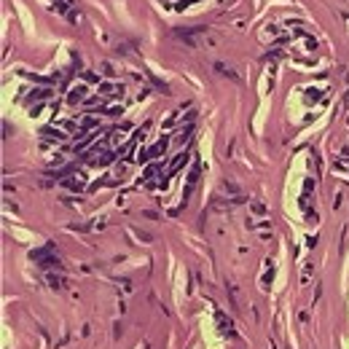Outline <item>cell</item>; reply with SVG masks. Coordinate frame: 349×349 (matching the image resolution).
<instances>
[{"label":"cell","mask_w":349,"mask_h":349,"mask_svg":"<svg viewBox=\"0 0 349 349\" xmlns=\"http://www.w3.org/2000/svg\"><path fill=\"white\" fill-rule=\"evenodd\" d=\"M212 67H215V73H218V76H226V78H231L234 83H239V81H242V76H239V73H234V70L228 67L226 62H215Z\"/></svg>","instance_id":"obj_1"},{"label":"cell","mask_w":349,"mask_h":349,"mask_svg":"<svg viewBox=\"0 0 349 349\" xmlns=\"http://www.w3.org/2000/svg\"><path fill=\"white\" fill-rule=\"evenodd\" d=\"M164 151H167V140H161V143H159V145H153V148H151V153H148V156H151V159H156V156H161Z\"/></svg>","instance_id":"obj_2"},{"label":"cell","mask_w":349,"mask_h":349,"mask_svg":"<svg viewBox=\"0 0 349 349\" xmlns=\"http://www.w3.org/2000/svg\"><path fill=\"white\" fill-rule=\"evenodd\" d=\"M188 161V153H180V156H177V159H174V161H172V167H169V172H177V169H180L183 167V164H186Z\"/></svg>","instance_id":"obj_3"},{"label":"cell","mask_w":349,"mask_h":349,"mask_svg":"<svg viewBox=\"0 0 349 349\" xmlns=\"http://www.w3.org/2000/svg\"><path fill=\"white\" fill-rule=\"evenodd\" d=\"M83 94H86V92H83V86H78V92H70V102H81Z\"/></svg>","instance_id":"obj_4"},{"label":"cell","mask_w":349,"mask_h":349,"mask_svg":"<svg viewBox=\"0 0 349 349\" xmlns=\"http://www.w3.org/2000/svg\"><path fill=\"white\" fill-rule=\"evenodd\" d=\"M253 209H255L258 215H263V212H266V207H263V204H261V202H255V204H253Z\"/></svg>","instance_id":"obj_5"}]
</instances>
